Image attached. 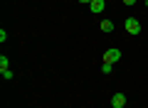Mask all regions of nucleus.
Segmentation results:
<instances>
[{
    "label": "nucleus",
    "instance_id": "obj_4",
    "mask_svg": "<svg viewBox=\"0 0 148 108\" xmlns=\"http://www.w3.org/2000/svg\"><path fill=\"white\" fill-rule=\"evenodd\" d=\"M104 5H106L104 0H91V3H89L91 12H104Z\"/></svg>",
    "mask_w": 148,
    "mask_h": 108
},
{
    "label": "nucleus",
    "instance_id": "obj_9",
    "mask_svg": "<svg viewBox=\"0 0 148 108\" xmlns=\"http://www.w3.org/2000/svg\"><path fill=\"white\" fill-rule=\"evenodd\" d=\"M79 3H82V5H89V3H91V0H79Z\"/></svg>",
    "mask_w": 148,
    "mask_h": 108
},
{
    "label": "nucleus",
    "instance_id": "obj_7",
    "mask_svg": "<svg viewBox=\"0 0 148 108\" xmlns=\"http://www.w3.org/2000/svg\"><path fill=\"white\" fill-rule=\"evenodd\" d=\"M0 74H3V79H5V81H10V79H12V71H10V69H3Z\"/></svg>",
    "mask_w": 148,
    "mask_h": 108
},
{
    "label": "nucleus",
    "instance_id": "obj_6",
    "mask_svg": "<svg viewBox=\"0 0 148 108\" xmlns=\"http://www.w3.org/2000/svg\"><path fill=\"white\" fill-rule=\"evenodd\" d=\"M3 69H10V59H8L5 54L0 57V71H3Z\"/></svg>",
    "mask_w": 148,
    "mask_h": 108
},
{
    "label": "nucleus",
    "instance_id": "obj_10",
    "mask_svg": "<svg viewBox=\"0 0 148 108\" xmlns=\"http://www.w3.org/2000/svg\"><path fill=\"white\" fill-rule=\"evenodd\" d=\"M123 3H126V5H133V3H136V0H123Z\"/></svg>",
    "mask_w": 148,
    "mask_h": 108
},
{
    "label": "nucleus",
    "instance_id": "obj_1",
    "mask_svg": "<svg viewBox=\"0 0 148 108\" xmlns=\"http://www.w3.org/2000/svg\"><path fill=\"white\" fill-rule=\"evenodd\" d=\"M123 30H126L128 35H141V22H138L136 17H128V20L123 22Z\"/></svg>",
    "mask_w": 148,
    "mask_h": 108
},
{
    "label": "nucleus",
    "instance_id": "obj_3",
    "mask_svg": "<svg viewBox=\"0 0 148 108\" xmlns=\"http://www.w3.org/2000/svg\"><path fill=\"white\" fill-rule=\"evenodd\" d=\"M126 106V96L123 93H114L111 96V108H123Z\"/></svg>",
    "mask_w": 148,
    "mask_h": 108
},
{
    "label": "nucleus",
    "instance_id": "obj_2",
    "mask_svg": "<svg viewBox=\"0 0 148 108\" xmlns=\"http://www.w3.org/2000/svg\"><path fill=\"white\" fill-rule=\"evenodd\" d=\"M119 59H121V52H119L116 47H111V49L104 52V62L106 64H114V62H119Z\"/></svg>",
    "mask_w": 148,
    "mask_h": 108
},
{
    "label": "nucleus",
    "instance_id": "obj_5",
    "mask_svg": "<svg viewBox=\"0 0 148 108\" xmlns=\"http://www.w3.org/2000/svg\"><path fill=\"white\" fill-rule=\"evenodd\" d=\"M101 32H111V30H114V22H111V20H101Z\"/></svg>",
    "mask_w": 148,
    "mask_h": 108
},
{
    "label": "nucleus",
    "instance_id": "obj_8",
    "mask_svg": "<svg viewBox=\"0 0 148 108\" xmlns=\"http://www.w3.org/2000/svg\"><path fill=\"white\" fill-rule=\"evenodd\" d=\"M111 67H114V64H106V62H104V67H101V71H104V74H111Z\"/></svg>",
    "mask_w": 148,
    "mask_h": 108
}]
</instances>
